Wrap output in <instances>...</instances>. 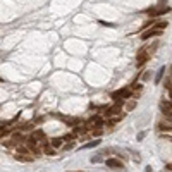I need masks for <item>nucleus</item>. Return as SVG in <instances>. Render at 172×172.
I'll list each match as a JSON object with an SVG mask.
<instances>
[{
    "label": "nucleus",
    "instance_id": "f257e3e1",
    "mask_svg": "<svg viewBox=\"0 0 172 172\" xmlns=\"http://www.w3.org/2000/svg\"><path fill=\"white\" fill-rule=\"evenodd\" d=\"M146 14L150 17H158V16H164V14H167V12H170V9L169 7H162V4L158 7H151V9H146Z\"/></svg>",
    "mask_w": 172,
    "mask_h": 172
},
{
    "label": "nucleus",
    "instance_id": "f03ea898",
    "mask_svg": "<svg viewBox=\"0 0 172 172\" xmlns=\"http://www.w3.org/2000/svg\"><path fill=\"white\" fill-rule=\"evenodd\" d=\"M160 35H162V28H158L155 24V26L150 28L148 31L141 33V40H143V41H146V40H150V38H153V36H160Z\"/></svg>",
    "mask_w": 172,
    "mask_h": 172
},
{
    "label": "nucleus",
    "instance_id": "7ed1b4c3",
    "mask_svg": "<svg viewBox=\"0 0 172 172\" xmlns=\"http://www.w3.org/2000/svg\"><path fill=\"white\" fill-rule=\"evenodd\" d=\"M72 133H74L76 136H84V134H88L90 133V129H88V126H86L84 122H78V124H74L72 126Z\"/></svg>",
    "mask_w": 172,
    "mask_h": 172
},
{
    "label": "nucleus",
    "instance_id": "20e7f679",
    "mask_svg": "<svg viewBox=\"0 0 172 172\" xmlns=\"http://www.w3.org/2000/svg\"><path fill=\"white\" fill-rule=\"evenodd\" d=\"M150 55L151 54L148 52V48H141L140 52H138V57H136V65H138V67H141L146 60L150 59Z\"/></svg>",
    "mask_w": 172,
    "mask_h": 172
},
{
    "label": "nucleus",
    "instance_id": "39448f33",
    "mask_svg": "<svg viewBox=\"0 0 172 172\" xmlns=\"http://www.w3.org/2000/svg\"><path fill=\"white\" fill-rule=\"evenodd\" d=\"M105 164H107V167H110V169H124V164L121 160H115V158H107Z\"/></svg>",
    "mask_w": 172,
    "mask_h": 172
},
{
    "label": "nucleus",
    "instance_id": "423d86ee",
    "mask_svg": "<svg viewBox=\"0 0 172 172\" xmlns=\"http://www.w3.org/2000/svg\"><path fill=\"white\" fill-rule=\"evenodd\" d=\"M158 107H160L162 112L172 110V100H160V102H158Z\"/></svg>",
    "mask_w": 172,
    "mask_h": 172
},
{
    "label": "nucleus",
    "instance_id": "0eeeda50",
    "mask_svg": "<svg viewBox=\"0 0 172 172\" xmlns=\"http://www.w3.org/2000/svg\"><path fill=\"white\" fill-rule=\"evenodd\" d=\"M31 153H17L16 155V160L19 162H33L35 160V157H29Z\"/></svg>",
    "mask_w": 172,
    "mask_h": 172
},
{
    "label": "nucleus",
    "instance_id": "6e6552de",
    "mask_svg": "<svg viewBox=\"0 0 172 172\" xmlns=\"http://www.w3.org/2000/svg\"><path fill=\"white\" fill-rule=\"evenodd\" d=\"M157 127H158V131H162V133H165V131H172V122H158L157 124Z\"/></svg>",
    "mask_w": 172,
    "mask_h": 172
},
{
    "label": "nucleus",
    "instance_id": "1a4fd4ad",
    "mask_svg": "<svg viewBox=\"0 0 172 172\" xmlns=\"http://www.w3.org/2000/svg\"><path fill=\"white\" fill-rule=\"evenodd\" d=\"M43 153H45V155H48V157L55 155V146H52V145H50V141H48L47 145H43Z\"/></svg>",
    "mask_w": 172,
    "mask_h": 172
},
{
    "label": "nucleus",
    "instance_id": "9d476101",
    "mask_svg": "<svg viewBox=\"0 0 172 172\" xmlns=\"http://www.w3.org/2000/svg\"><path fill=\"white\" fill-rule=\"evenodd\" d=\"M17 129H19L21 133H24V131H31V129H33V122H26V124H21V126H17Z\"/></svg>",
    "mask_w": 172,
    "mask_h": 172
},
{
    "label": "nucleus",
    "instance_id": "9b49d317",
    "mask_svg": "<svg viewBox=\"0 0 172 172\" xmlns=\"http://www.w3.org/2000/svg\"><path fill=\"white\" fill-rule=\"evenodd\" d=\"M50 141V145L52 146H55V148H60V146H62V138H52V140H48Z\"/></svg>",
    "mask_w": 172,
    "mask_h": 172
},
{
    "label": "nucleus",
    "instance_id": "f8f14e48",
    "mask_svg": "<svg viewBox=\"0 0 172 172\" xmlns=\"http://www.w3.org/2000/svg\"><path fill=\"white\" fill-rule=\"evenodd\" d=\"M100 145V141L95 140V141H90V143H86V145H83V150H88V148H93V146H98Z\"/></svg>",
    "mask_w": 172,
    "mask_h": 172
},
{
    "label": "nucleus",
    "instance_id": "ddd939ff",
    "mask_svg": "<svg viewBox=\"0 0 172 172\" xmlns=\"http://www.w3.org/2000/svg\"><path fill=\"white\" fill-rule=\"evenodd\" d=\"M164 72H165V69H164V67H162V69L157 72V78H155V83H157V84L162 81V78H164Z\"/></svg>",
    "mask_w": 172,
    "mask_h": 172
},
{
    "label": "nucleus",
    "instance_id": "4468645a",
    "mask_svg": "<svg viewBox=\"0 0 172 172\" xmlns=\"http://www.w3.org/2000/svg\"><path fill=\"white\" fill-rule=\"evenodd\" d=\"M62 140H64V141H74V140H76V134H74V133L64 134V136H62Z\"/></svg>",
    "mask_w": 172,
    "mask_h": 172
},
{
    "label": "nucleus",
    "instance_id": "2eb2a0df",
    "mask_svg": "<svg viewBox=\"0 0 172 172\" xmlns=\"http://www.w3.org/2000/svg\"><path fill=\"white\" fill-rule=\"evenodd\" d=\"M162 114H164V119H165V121L172 122V110H167V112H162Z\"/></svg>",
    "mask_w": 172,
    "mask_h": 172
},
{
    "label": "nucleus",
    "instance_id": "dca6fc26",
    "mask_svg": "<svg viewBox=\"0 0 172 172\" xmlns=\"http://www.w3.org/2000/svg\"><path fill=\"white\" fill-rule=\"evenodd\" d=\"M62 148H64V151H65V150H72V148H74V141H69V143L62 145Z\"/></svg>",
    "mask_w": 172,
    "mask_h": 172
},
{
    "label": "nucleus",
    "instance_id": "f3484780",
    "mask_svg": "<svg viewBox=\"0 0 172 172\" xmlns=\"http://www.w3.org/2000/svg\"><path fill=\"white\" fill-rule=\"evenodd\" d=\"M126 108H127V110H133V108H136V102H134V100H131V102L127 103V107H126Z\"/></svg>",
    "mask_w": 172,
    "mask_h": 172
}]
</instances>
